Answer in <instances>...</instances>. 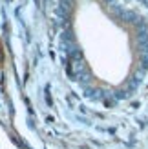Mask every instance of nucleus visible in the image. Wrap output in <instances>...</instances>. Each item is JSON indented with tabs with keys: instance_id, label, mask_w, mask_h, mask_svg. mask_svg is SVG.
Returning a JSON list of instances; mask_svg holds the SVG:
<instances>
[{
	"instance_id": "nucleus-1",
	"label": "nucleus",
	"mask_w": 148,
	"mask_h": 149,
	"mask_svg": "<svg viewBox=\"0 0 148 149\" xmlns=\"http://www.w3.org/2000/svg\"><path fill=\"white\" fill-rule=\"evenodd\" d=\"M119 15H121V18L126 20V22H137V20H141V18H137V15L132 13V11H119Z\"/></svg>"
},
{
	"instance_id": "nucleus-3",
	"label": "nucleus",
	"mask_w": 148,
	"mask_h": 149,
	"mask_svg": "<svg viewBox=\"0 0 148 149\" xmlns=\"http://www.w3.org/2000/svg\"><path fill=\"white\" fill-rule=\"evenodd\" d=\"M126 96H128L126 91H119V93H117V98H126Z\"/></svg>"
},
{
	"instance_id": "nucleus-2",
	"label": "nucleus",
	"mask_w": 148,
	"mask_h": 149,
	"mask_svg": "<svg viewBox=\"0 0 148 149\" xmlns=\"http://www.w3.org/2000/svg\"><path fill=\"white\" fill-rule=\"evenodd\" d=\"M46 104H48V106L51 107V106H53V100H51V96L48 95V91H46Z\"/></svg>"
}]
</instances>
